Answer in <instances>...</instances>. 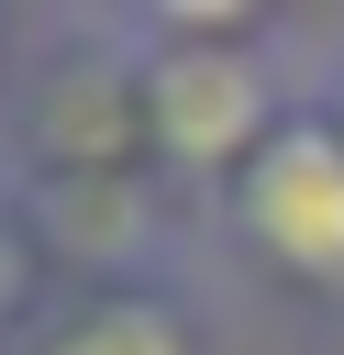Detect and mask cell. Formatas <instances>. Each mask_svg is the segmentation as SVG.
<instances>
[{
	"label": "cell",
	"mask_w": 344,
	"mask_h": 355,
	"mask_svg": "<svg viewBox=\"0 0 344 355\" xmlns=\"http://www.w3.org/2000/svg\"><path fill=\"white\" fill-rule=\"evenodd\" d=\"M133 55H144V111H155V166L178 200H222L255 144L311 100V44L300 22L255 11V0H133L122 11Z\"/></svg>",
	"instance_id": "cell-1"
},
{
	"label": "cell",
	"mask_w": 344,
	"mask_h": 355,
	"mask_svg": "<svg viewBox=\"0 0 344 355\" xmlns=\"http://www.w3.org/2000/svg\"><path fill=\"white\" fill-rule=\"evenodd\" d=\"M0 189H166L155 166V111H144V55L122 11H44L22 44V78L0 100Z\"/></svg>",
	"instance_id": "cell-2"
},
{
	"label": "cell",
	"mask_w": 344,
	"mask_h": 355,
	"mask_svg": "<svg viewBox=\"0 0 344 355\" xmlns=\"http://www.w3.org/2000/svg\"><path fill=\"white\" fill-rule=\"evenodd\" d=\"M211 233L289 300H344V122L322 100H300L255 166L211 200Z\"/></svg>",
	"instance_id": "cell-3"
},
{
	"label": "cell",
	"mask_w": 344,
	"mask_h": 355,
	"mask_svg": "<svg viewBox=\"0 0 344 355\" xmlns=\"http://www.w3.org/2000/svg\"><path fill=\"white\" fill-rule=\"evenodd\" d=\"M0 355H211V322L178 277H122V288H55V311Z\"/></svg>",
	"instance_id": "cell-4"
},
{
	"label": "cell",
	"mask_w": 344,
	"mask_h": 355,
	"mask_svg": "<svg viewBox=\"0 0 344 355\" xmlns=\"http://www.w3.org/2000/svg\"><path fill=\"white\" fill-rule=\"evenodd\" d=\"M55 266H44V244H33V222H22V200L0 189V344H22L44 311H55Z\"/></svg>",
	"instance_id": "cell-5"
},
{
	"label": "cell",
	"mask_w": 344,
	"mask_h": 355,
	"mask_svg": "<svg viewBox=\"0 0 344 355\" xmlns=\"http://www.w3.org/2000/svg\"><path fill=\"white\" fill-rule=\"evenodd\" d=\"M311 100L344 122V44H311Z\"/></svg>",
	"instance_id": "cell-6"
},
{
	"label": "cell",
	"mask_w": 344,
	"mask_h": 355,
	"mask_svg": "<svg viewBox=\"0 0 344 355\" xmlns=\"http://www.w3.org/2000/svg\"><path fill=\"white\" fill-rule=\"evenodd\" d=\"M22 44H33V22H22V11H0V100H11V78H22Z\"/></svg>",
	"instance_id": "cell-7"
}]
</instances>
